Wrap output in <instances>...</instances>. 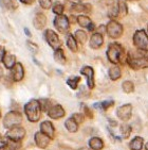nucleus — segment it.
Listing matches in <instances>:
<instances>
[{
	"instance_id": "a878e982",
	"label": "nucleus",
	"mask_w": 148,
	"mask_h": 150,
	"mask_svg": "<svg viewBox=\"0 0 148 150\" xmlns=\"http://www.w3.org/2000/svg\"><path fill=\"white\" fill-rule=\"evenodd\" d=\"M67 46L72 52H76L77 51V42L76 40L74 38L73 35L69 34L67 36Z\"/></svg>"
},
{
	"instance_id": "6ab92c4d",
	"label": "nucleus",
	"mask_w": 148,
	"mask_h": 150,
	"mask_svg": "<svg viewBox=\"0 0 148 150\" xmlns=\"http://www.w3.org/2000/svg\"><path fill=\"white\" fill-rule=\"evenodd\" d=\"M21 147V143L16 141H12L10 139H6L4 141V145H3L2 149L3 150H18Z\"/></svg>"
},
{
	"instance_id": "49530a36",
	"label": "nucleus",
	"mask_w": 148,
	"mask_h": 150,
	"mask_svg": "<svg viewBox=\"0 0 148 150\" xmlns=\"http://www.w3.org/2000/svg\"><path fill=\"white\" fill-rule=\"evenodd\" d=\"M2 77H3V69H2V67L0 66V80L2 79Z\"/></svg>"
},
{
	"instance_id": "de8ad7c7",
	"label": "nucleus",
	"mask_w": 148,
	"mask_h": 150,
	"mask_svg": "<svg viewBox=\"0 0 148 150\" xmlns=\"http://www.w3.org/2000/svg\"><path fill=\"white\" fill-rule=\"evenodd\" d=\"M73 1H75V3H80L82 0H73Z\"/></svg>"
},
{
	"instance_id": "9b49d317",
	"label": "nucleus",
	"mask_w": 148,
	"mask_h": 150,
	"mask_svg": "<svg viewBox=\"0 0 148 150\" xmlns=\"http://www.w3.org/2000/svg\"><path fill=\"white\" fill-rule=\"evenodd\" d=\"M80 74L84 75L87 79V84H88V87L90 90L94 88V70L92 67L90 66H84L82 69H80Z\"/></svg>"
},
{
	"instance_id": "2f4dec72",
	"label": "nucleus",
	"mask_w": 148,
	"mask_h": 150,
	"mask_svg": "<svg viewBox=\"0 0 148 150\" xmlns=\"http://www.w3.org/2000/svg\"><path fill=\"white\" fill-rule=\"evenodd\" d=\"M122 88L126 94H129L134 91V85L131 81H124L122 84Z\"/></svg>"
},
{
	"instance_id": "bb28decb",
	"label": "nucleus",
	"mask_w": 148,
	"mask_h": 150,
	"mask_svg": "<svg viewBox=\"0 0 148 150\" xmlns=\"http://www.w3.org/2000/svg\"><path fill=\"white\" fill-rule=\"evenodd\" d=\"M74 38L76 40V42L80 44H85L87 40V33L84 30H76L75 34H74Z\"/></svg>"
},
{
	"instance_id": "a211bd4d",
	"label": "nucleus",
	"mask_w": 148,
	"mask_h": 150,
	"mask_svg": "<svg viewBox=\"0 0 148 150\" xmlns=\"http://www.w3.org/2000/svg\"><path fill=\"white\" fill-rule=\"evenodd\" d=\"M92 10L91 4L89 3H74L73 6H71L72 12H76V13H80V12H85V13H90Z\"/></svg>"
},
{
	"instance_id": "4be33fe9",
	"label": "nucleus",
	"mask_w": 148,
	"mask_h": 150,
	"mask_svg": "<svg viewBox=\"0 0 148 150\" xmlns=\"http://www.w3.org/2000/svg\"><path fill=\"white\" fill-rule=\"evenodd\" d=\"M2 62H3V64H4L6 68L12 69L13 66L15 65V63H16V57L13 54H6L4 58H3Z\"/></svg>"
},
{
	"instance_id": "b1692460",
	"label": "nucleus",
	"mask_w": 148,
	"mask_h": 150,
	"mask_svg": "<svg viewBox=\"0 0 148 150\" xmlns=\"http://www.w3.org/2000/svg\"><path fill=\"white\" fill-rule=\"evenodd\" d=\"M54 60L55 62H57L58 64H61V65H65L66 64V57L61 48L54 51Z\"/></svg>"
},
{
	"instance_id": "c9c22d12",
	"label": "nucleus",
	"mask_w": 148,
	"mask_h": 150,
	"mask_svg": "<svg viewBox=\"0 0 148 150\" xmlns=\"http://www.w3.org/2000/svg\"><path fill=\"white\" fill-rule=\"evenodd\" d=\"M40 6L45 10H49L52 6V1L51 0H38Z\"/></svg>"
},
{
	"instance_id": "473e14b6",
	"label": "nucleus",
	"mask_w": 148,
	"mask_h": 150,
	"mask_svg": "<svg viewBox=\"0 0 148 150\" xmlns=\"http://www.w3.org/2000/svg\"><path fill=\"white\" fill-rule=\"evenodd\" d=\"M52 11L54 12L56 15H61L64 12V6L60 2L56 1V2L53 4V6H52Z\"/></svg>"
},
{
	"instance_id": "f3484780",
	"label": "nucleus",
	"mask_w": 148,
	"mask_h": 150,
	"mask_svg": "<svg viewBox=\"0 0 148 150\" xmlns=\"http://www.w3.org/2000/svg\"><path fill=\"white\" fill-rule=\"evenodd\" d=\"M104 44V38L100 33H94L90 38V47L92 49H98Z\"/></svg>"
},
{
	"instance_id": "79ce46f5",
	"label": "nucleus",
	"mask_w": 148,
	"mask_h": 150,
	"mask_svg": "<svg viewBox=\"0 0 148 150\" xmlns=\"http://www.w3.org/2000/svg\"><path fill=\"white\" fill-rule=\"evenodd\" d=\"M34 1H35V0H20V2L23 3V4H27V6H30V4H32Z\"/></svg>"
},
{
	"instance_id": "aec40b11",
	"label": "nucleus",
	"mask_w": 148,
	"mask_h": 150,
	"mask_svg": "<svg viewBox=\"0 0 148 150\" xmlns=\"http://www.w3.org/2000/svg\"><path fill=\"white\" fill-rule=\"evenodd\" d=\"M109 78L111 79L112 81H115L117 79L121 78V76H122V71H121V68L117 65H113V66H111L109 68Z\"/></svg>"
},
{
	"instance_id": "c756f323",
	"label": "nucleus",
	"mask_w": 148,
	"mask_h": 150,
	"mask_svg": "<svg viewBox=\"0 0 148 150\" xmlns=\"http://www.w3.org/2000/svg\"><path fill=\"white\" fill-rule=\"evenodd\" d=\"M120 131H121V134L124 139H128L129 136L131 134V127L129 125H126V124H123L120 128Z\"/></svg>"
},
{
	"instance_id": "8fccbe9b",
	"label": "nucleus",
	"mask_w": 148,
	"mask_h": 150,
	"mask_svg": "<svg viewBox=\"0 0 148 150\" xmlns=\"http://www.w3.org/2000/svg\"><path fill=\"white\" fill-rule=\"evenodd\" d=\"M145 149H146V150H148V143H147V144H146V146H145Z\"/></svg>"
},
{
	"instance_id": "2eb2a0df",
	"label": "nucleus",
	"mask_w": 148,
	"mask_h": 150,
	"mask_svg": "<svg viewBox=\"0 0 148 150\" xmlns=\"http://www.w3.org/2000/svg\"><path fill=\"white\" fill-rule=\"evenodd\" d=\"M40 131H41V133H43L45 135L50 137V139H53V137H54L55 129H54V127H53L52 122H50V121L46 120V121H43V122H41V125H40Z\"/></svg>"
},
{
	"instance_id": "dca6fc26",
	"label": "nucleus",
	"mask_w": 148,
	"mask_h": 150,
	"mask_svg": "<svg viewBox=\"0 0 148 150\" xmlns=\"http://www.w3.org/2000/svg\"><path fill=\"white\" fill-rule=\"evenodd\" d=\"M33 25L37 30H43L47 25V17L43 13H37L33 19Z\"/></svg>"
},
{
	"instance_id": "5701e85b",
	"label": "nucleus",
	"mask_w": 148,
	"mask_h": 150,
	"mask_svg": "<svg viewBox=\"0 0 148 150\" xmlns=\"http://www.w3.org/2000/svg\"><path fill=\"white\" fill-rule=\"evenodd\" d=\"M143 139L142 137H140V136H137V137H134L132 141L130 142V144H129V147H130L131 150H142L143 148Z\"/></svg>"
},
{
	"instance_id": "3c124183",
	"label": "nucleus",
	"mask_w": 148,
	"mask_h": 150,
	"mask_svg": "<svg viewBox=\"0 0 148 150\" xmlns=\"http://www.w3.org/2000/svg\"><path fill=\"white\" fill-rule=\"evenodd\" d=\"M127 1H138V0H127Z\"/></svg>"
},
{
	"instance_id": "72a5a7b5",
	"label": "nucleus",
	"mask_w": 148,
	"mask_h": 150,
	"mask_svg": "<svg viewBox=\"0 0 148 150\" xmlns=\"http://www.w3.org/2000/svg\"><path fill=\"white\" fill-rule=\"evenodd\" d=\"M39 104L41 111H47L48 112L49 109L51 108V101L49 99H41V100H39Z\"/></svg>"
},
{
	"instance_id": "f8f14e48",
	"label": "nucleus",
	"mask_w": 148,
	"mask_h": 150,
	"mask_svg": "<svg viewBox=\"0 0 148 150\" xmlns=\"http://www.w3.org/2000/svg\"><path fill=\"white\" fill-rule=\"evenodd\" d=\"M12 77L15 82H20L24 77V68L21 63H15V65L12 68Z\"/></svg>"
},
{
	"instance_id": "412c9836",
	"label": "nucleus",
	"mask_w": 148,
	"mask_h": 150,
	"mask_svg": "<svg viewBox=\"0 0 148 150\" xmlns=\"http://www.w3.org/2000/svg\"><path fill=\"white\" fill-rule=\"evenodd\" d=\"M89 146L92 150H102L104 148V142L100 137H92L89 141Z\"/></svg>"
},
{
	"instance_id": "ea45409f",
	"label": "nucleus",
	"mask_w": 148,
	"mask_h": 150,
	"mask_svg": "<svg viewBox=\"0 0 148 150\" xmlns=\"http://www.w3.org/2000/svg\"><path fill=\"white\" fill-rule=\"evenodd\" d=\"M6 54V49H4V47L0 45V62H2L3 58H4Z\"/></svg>"
},
{
	"instance_id": "7c9ffc66",
	"label": "nucleus",
	"mask_w": 148,
	"mask_h": 150,
	"mask_svg": "<svg viewBox=\"0 0 148 150\" xmlns=\"http://www.w3.org/2000/svg\"><path fill=\"white\" fill-rule=\"evenodd\" d=\"M80 81V77H71V78H69L67 80V84L71 87L72 90H76Z\"/></svg>"
},
{
	"instance_id": "f257e3e1",
	"label": "nucleus",
	"mask_w": 148,
	"mask_h": 150,
	"mask_svg": "<svg viewBox=\"0 0 148 150\" xmlns=\"http://www.w3.org/2000/svg\"><path fill=\"white\" fill-rule=\"evenodd\" d=\"M24 113L27 118L32 122H36L40 119L41 116V109H40L39 100L32 99L24 105Z\"/></svg>"
},
{
	"instance_id": "4c0bfd02",
	"label": "nucleus",
	"mask_w": 148,
	"mask_h": 150,
	"mask_svg": "<svg viewBox=\"0 0 148 150\" xmlns=\"http://www.w3.org/2000/svg\"><path fill=\"white\" fill-rule=\"evenodd\" d=\"M27 45H28V47H29V50H30L31 52H33V53H36V52L38 51V47H37V45L34 43H32L31 40H28V42H27Z\"/></svg>"
},
{
	"instance_id": "09e8293b",
	"label": "nucleus",
	"mask_w": 148,
	"mask_h": 150,
	"mask_svg": "<svg viewBox=\"0 0 148 150\" xmlns=\"http://www.w3.org/2000/svg\"><path fill=\"white\" fill-rule=\"evenodd\" d=\"M80 150H90V149H88V148H80Z\"/></svg>"
},
{
	"instance_id": "ddd939ff",
	"label": "nucleus",
	"mask_w": 148,
	"mask_h": 150,
	"mask_svg": "<svg viewBox=\"0 0 148 150\" xmlns=\"http://www.w3.org/2000/svg\"><path fill=\"white\" fill-rule=\"evenodd\" d=\"M48 116L52 119H58V118H63L65 116V110L64 108L59 104H56V105H53L49 109L48 111Z\"/></svg>"
},
{
	"instance_id": "6e6552de",
	"label": "nucleus",
	"mask_w": 148,
	"mask_h": 150,
	"mask_svg": "<svg viewBox=\"0 0 148 150\" xmlns=\"http://www.w3.org/2000/svg\"><path fill=\"white\" fill-rule=\"evenodd\" d=\"M54 27L60 33H67L70 28V23L66 15H56L54 18Z\"/></svg>"
},
{
	"instance_id": "37998d69",
	"label": "nucleus",
	"mask_w": 148,
	"mask_h": 150,
	"mask_svg": "<svg viewBox=\"0 0 148 150\" xmlns=\"http://www.w3.org/2000/svg\"><path fill=\"white\" fill-rule=\"evenodd\" d=\"M87 29H88L89 30V31H94V29H95V26H94V23H90V25H89V27H88V28H87Z\"/></svg>"
},
{
	"instance_id": "9d476101",
	"label": "nucleus",
	"mask_w": 148,
	"mask_h": 150,
	"mask_svg": "<svg viewBox=\"0 0 148 150\" xmlns=\"http://www.w3.org/2000/svg\"><path fill=\"white\" fill-rule=\"evenodd\" d=\"M132 114V105L131 104H124L117 110V117L123 121L128 120Z\"/></svg>"
},
{
	"instance_id": "a18cd8bd",
	"label": "nucleus",
	"mask_w": 148,
	"mask_h": 150,
	"mask_svg": "<svg viewBox=\"0 0 148 150\" xmlns=\"http://www.w3.org/2000/svg\"><path fill=\"white\" fill-rule=\"evenodd\" d=\"M24 33H26L28 36H31V32H30V30H29L28 28H24Z\"/></svg>"
},
{
	"instance_id": "20e7f679",
	"label": "nucleus",
	"mask_w": 148,
	"mask_h": 150,
	"mask_svg": "<svg viewBox=\"0 0 148 150\" xmlns=\"http://www.w3.org/2000/svg\"><path fill=\"white\" fill-rule=\"evenodd\" d=\"M21 122H22V116L17 111H11L3 118V126L6 129L17 127Z\"/></svg>"
},
{
	"instance_id": "f704fd0d",
	"label": "nucleus",
	"mask_w": 148,
	"mask_h": 150,
	"mask_svg": "<svg viewBox=\"0 0 148 150\" xmlns=\"http://www.w3.org/2000/svg\"><path fill=\"white\" fill-rule=\"evenodd\" d=\"M101 103V109L102 110H107L109 108H111L112 105L114 104V101L113 100H105L103 101V102H100Z\"/></svg>"
},
{
	"instance_id": "7ed1b4c3",
	"label": "nucleus",
	"mask_w": 148,
	"mask_h": 150,
	"mask_svg": "<svg viewBox=\"0 0 148 150\" xmlns=\"http://www.w3.org/2000/svg\"><path fill=\"white\" fill-rule=\"evenodd\" d=\"M127 63L132 69L139 70L148 67V55H131L127 57Z\"/></svg>"
},
{
	"instance_id": "a19ab883",
	"label": "nucleus",
	"mask_w": 148,
	"mask_h": 150,
	"mask_svg": "<svg viewBox=\"0 0 148 150\" xmlns=\"http://www.w3.org/2000/svg\"><path fill=\"white\" fill-rule=\"evenodd\" d=\"M8 1H9V3H10L11 9H17L18 4H17V1H16V0H8Z\"/></svg>"
},
{
	"instance_id": "603ef678",
	"label": "nucleus",
	"mask_w": 148,
	"mask_h": 150,
	"mask_svg": "<svg viewBox=\"0 0 148 150\" xmlns=\"http://www.w3.org/2000/svg\"><path fill=\"white\" fill-rule=\"evenodd\" d=\"M0 116H1V113H0Z\"/></svg>"
},
{
	"instance_id": "39448f33",
	"label": "nucleus",
	"mask_w": 148,
	"mask_h": 150,
	"mask_svg": "<svg viewBox=\"0 0 148 150\" xmlns=\"http://www.w3.org/2000/svg\"><path fill=\"white\" fill-rule=\"evenodd\" d=\"M133 44L138 49L148 51V35L145 30H139L133 35Z\"/></svg>"
},
{
	"instance_id": "cd10ccee",
	"label": "nucleus",
	"mask_w": 148,
	"mask_h": 150,
	"mask_svg": "<svg viewBox=\"0 0 148 150\" xmlns=\"http://www.w3.org/2000/svg\"><path fill=\"white\" fill-rule=\"evenodd\" d=\"M77 23L80 27H84V28H88L89 25L92 23L91 19L88 17V16H85V15H80L77 17Z\"/></svg>"
},
{
	"instance_id": "0eeeda50",
	"label": "nucleus",
	"mask_w": 148,
	"mask_h": 150,
	"mask_svg": "<svg viewBox=\"0 0 148 150\" xmlns=\"http://www.w3.org/2000/svg\"><path fill=\"white\" fill-rule=\"evenodd\" d=\"M45 38H46L47 43L54 50L59 49L60 47H61V40H59L58 35L53 30L51 29L46 30V32H45Z\"/></svg>"
},
{
	"instance_id": "c85d7f7f",
	"label": "nucleus",
	"mask_w": 148,
	"mask_h": 150,
	"mask_svg": "<svg viewBox=\"0 0 148 150\" xmlns=\"http://www.w3.org/2000/svg\"><path fill=\"white\" fill-rule=\"evenodd\" d=\"M128 12L127 6L124 0H119L117 2V14H120V16H125Z\"/></svg>"
},
{
	"instance_id": "f03ea898",
	"label": "nucleus",
	"mask_w": 148,
	"mask_h": 150,
	"mask_svg": "<svg viewBox=\"0 0 148 150\" xmlns=\"http://www.w3.org/2000/svg\"><path fill=\"white\" fill-rule=\"evenodd\" d=\"M123 57V48L120 44L111 43L107 50V58L111 63L117 65L121 62V59Z\"/></svg>"
},
{
	"instance_id": "4468645a",
	"label": "nucleus",
	"mask_w": 148,
	"mask_h": 150,
	"mask_svg": "<svg viewBox=\"0 0 148 150\" xmlns=\"http://www.w3.org/2000/svg\"><path fill=\"white\" fill-rule=\"evenodd\" d=\"M35 139V144L37 145V147L41 148V149H45V148L48 147L49 143H50V137H48L47 135H45L43 133L41 132H37L35 133L34 136Z\"/></svg>"
},
{
	"instance_id": "393cba45",
	"label": "nucleus",
	"mask_w": 148,
	"mask_h": 150,
	"mask_svg": "<svg viewBox=\"0 0 148 150\" xmlns=\"http://www.w3.org/2000/svg\"><path fill=\"white\" fill-rule=\"evenodd\" d=\"M65 126H66V128H67V130H68L69 132L74 133V132H76V131L78 130V125L74 121V119L72 118V117L66 120Z\"/></svg>"
},
{
	"instance_id": "c03bdc74",
	"label": "nucleus",
	"mask_w": 148,
	"mask_h": 150,
	"mask_svg": "<svg viewBox=\"0 0 148 150\" xmlns=\"http://www.w3.org/2000/svg\"><path fill=\"white\" fill-rule=\"evenodd\" d=\"M3 145H4V139H3V137L1 135H0V150L2 149Z\"/></svg>"
},
{
	"instance_id": "1a4fd4ad",
	"label": "nucleus",
	"mask_w": 148,
	"mask_h": 150,
	"mask_svg": "<svg viewBox=\"0 0 148 150\" xmlns=\"http://www.w3.org/2000/svg\"><path fill=\"white\" fill-rule=\"evenodd\" d=\"M24 135H26V130H24L22 127L17 126V127L9 129L8 133L6 134V139H12V141L20 142L23 137H24Z\"/></svg>"
},
{
	"instance_id": "e433bc0d",
	"label": "nucleus",
	"mask_w": 148,
	"mask_h": 150,
	"mask_svg": "<svg viewBox=\"0 0 148 150\" xmlns=\"http://www.w3.org/2000/svg\"><path fill=\"white\" fill-rule=\"evenodd\" d=\"M84 116H85V115L80 114V113H75V114H73V115H72V118L74 119V121H75L77 125H80L84 121Z\"/></svg>"
},
{
	"instance_id": "423d86ee",
	"label": "nucleus",
	"mask_w": 148,
	"mask_h": 150,
	"mask_svg": "<svg viewBox=\"0 0 148 150\" xmlns=\"http://www.w3.org/2000/svg\"><path fill=\"white\" fill-rule=\"evenodd\" d=\"M106 32L111 38H119L123 34V26L115 20H110L106 27Z\"/></svg>"
},
{
	"instance_id": "58836bf2",
	"label": "nucleus",
	"mask_w": 148,
	"mask_h": 150,
	"mask_svg": "<svg viewBox=\"0 0 148 150\" xmlns=\"http://www.w3.org/2000/svg\"><path fill=\"white\" fill-rule=\"evenodd\" d=\"M83 109H84V112H85V115H87L89 117V118H92L93 117V114H92L91 112H90V110L88 109V107H86V105H83Z\"/></svg>"
}]
</instances>
